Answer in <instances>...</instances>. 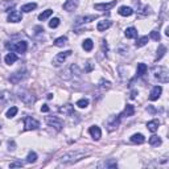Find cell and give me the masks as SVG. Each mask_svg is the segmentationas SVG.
<instances>
[{
	"label": "cell",
	"instance_id": "38",
	"mask_svg": "<svg viewBox=\"0 0 169 169\" xmlns=\"http://www.w3.org/2000/svg\"><path fill=\"white\" fill-rule=\"evenodd\" d=\"M151 38L154 40V41H159L160 40V33L157 31H152L151 32Z\"/></svg>",
	"mask_w": 169,
	"mask_h": 169
},
{
	"label": "cell",
	"instance_id": "39",
	"mask_svg": "<svg viewBox=\"0 0 169 169\" xmlns=\"http://www.w3.org/2000/svg\"><path fill=\"white\" fill-rule=\"evenodd\" d=\"M23 163H20V161H17V163H12V164H9V168H21L23 167Z\"/></svg>",
	"mask_w": 169,
	"mask_h": 169
},
{
	"label": "cell",
	"instance_id": "29",
	"mask_svg": "<svg viewBox=\"0 0 169 169\" xmlns=\"http://www.w3.org/2000/svg\"><path fill=\"white\" fill-rule=\"evenodd\" d=\"M9 98H11V93L9 91H2L0 93V103H5L7 100H9Z\"/></svg>",
	"mask_w": 169,
	"mask_h": 169
},
{
	"label": "cell",
	"instance_id": "23",
	"mask_svg": "<svg viewBox=\"0 0 169 169\" xmlns=\"http://www.w3.org/2000/svg\"><path fill=\"white\" fill-rule=\"evenodd\" d=\"M159 120H152V122H148V124H147V127H148V129L151 132H156L157 128H159Z\"/></svg>",
	"mask_w": 169,
	"mask_h": 169
},
{
	"label": "cell",
	"instance_id": "40",
	"mask_svg": "<svg viewBox=\"0 0 169 169\" xmlns=\"http://www.w3.org/2000/svg\"><path fill=\"white\" fill-rule=\"evenodd\" d=\"M41 111H42V112H48V111H49L48 105H44V106H42V107H41Z\"/></svg>",
	"mask_w": 169,
	"mask_h": 169
},
{
	"label": "cell",
	"instance_id": "24",
	"mask_svg": "<svg viewBox=\"0 0 169 169\" xmlns=\"http://www.w3.org/2000/svg\"><path fill=\"white\" fill-rule=\"evenodd\" d=\"M36 7H37L36 3H28V4H24L23 7H21V11L28 13V12H32L33 9H36Z\"/></svg>",
	"mask_w": 169,
	"mask_h": 169
},
{
	"label": "cell",
	"instance_id": "1",
	"mask_svg": "<svg viewBox=\"0 0 169 169\" xmlns=\"http://www.w3.org/2000/svg\"><path fill=\"white\" fill-rule=\"evenodd\" d=\"M86 156L85 152H81V151H75V152H69V153H65L62 157L60 159V163L62 165H70L74 164L77 161H80L81 159H83Z\"/></svg>",
	"mask_w": 169,
	"mask_h": 169
},
{
	"label": "cell",
	"instance_id": "27",
	"mask_svg": "<svg viewBox=\"0 0 169 169\" xmlns=\"http://www.w3.org/2000/svg\"><path fill=\"white\" fill-rule=\"evenodd\" d=\"M60 112H63V114H69V115H75L74 112V110H73V106L71 105H66L65 107H62V109H60Z\"/></svg>",
	"mask_w": 169,
	"mask_h": 169
},
{
	"label": "cell",
	"instance_id": "28",
	"mask_svg": "<svg viewBox=\"0 0 169 169\" xmlns=\"http://www.w3.org/2000/svg\"><path fill=\"white\" fill-rule=\"evenodd\" d=\"M102 167H105V168H116L118 167V163H116V161H114V160L105 161V163L99 164V168H102Z\"/></svg>",
	"mask_w": 169,
	"mask_h": 169
},
{
	"label": "cell",
	"instance_id": "9",
	"mask_svg": "<svg viewBox=\"0 0 169 169\" xmlns=\"http://www.w3.org/2000/svg\"><path fill=\"white\" fill-rule=\"evenodd\" d=\"M78 4H80V0H66L63 3V9L67 12H73L74 9H77Z\"/></svg>",
	"mask_w": 169,
	"mask_h": 169
},
{
	"label": "cell",
	"instance_id": "16",
	"mask_svg": "<svg viewBox=\"0 0 169 169\" xmlns=\"http://www.w3.org/2000/svg\"><path fill=\"white\" fill-rule=\"evenodd\" d=\"M96 19V16H83V17H78L77 21H75V25H82V24H85V23H90V21H93V20H95Z\"/></svg>",
	"mask_w": 169,
	"mask_h": 169
},
{
	"label": "cell",
	"instance_id": "8",
	"mask_svg": "<svg viewBox=\"0 0 169 169\" xmlns=\"http://www.w3.org/2000/svg\"><path fill=\"white\" fill-rule=\"evenodd\" d=\"M25 77H27V73H25L24 70H23V71L19 70L17 73H15V74L11 75V77H9V81L12 82V83H20V82L23 81Z\"/></svg>",
	"mask_w": 169,
	"mask_h": 169
},
{
	"label": "cell",
	"instance_id": "17",
	"mask_svg": "<svg viewBox=\"0 0 169 169\" xmlns=\"http://www.w3.org/2000/svg\"><path fill=\"white\" fill-rule=\"evenodd\" d=\"M118 12H119L120 16H131L132 13H134V9H132L131 7H125V5H123V7H120Z\"/></svg>",
	"mask_w": 169,
	"mask_h": 169
},
{
	"label": "cell",
	"instance_id": "2",
	"mask_svg": "<svg viewBox=\"0 0 169 169\" xmlns=\"http://www.w3.org/2000/svg\"><path fill=\"white\" fill-rule=\"evenodd\" d=\"M153 75L156 80H159V82H163V83H168L169 81V74L167 67L164 66H154L153 67Z\"/></svg>",
	"mask_w": 169,
	"mask_h": 169
},
{
	"label": "cell",
	"instance_id": "37",
	"mask_svg": "<svg viewBox=\"0 0 169 169\" xmlns=\"http://www.w3.org/2000/svg\"><path fill=\"white\" fill-rule=\"evenodd\" d=\"M60 25V19L58 17H54V19H52L49 21V27L50 28H57Z\"/></svg>",
	"mask_w": 169,
	"mask_h": 169
},
{
	"label": "cell",
	"instance_id": "11",
	"mask_svg": "<svg viewBox=\"0 0 169 169\" xmlns=\"http://www.w3.org/2000/svg\"><path fill=\"white\" fill-rule=\"evenodd\" d=\"M23 20V15L19 11H11V13L8 15V21L9 23H19Z\"/></svg>",
	"mask_w": 169,
	"mask_h": 169
},
{
	"label": "cell",
	"instance_id": "26",
	"mask_svg": "<svg viewBox=\"0 0 169 169\" xmlns=\"http://www.w3.org/2000/svg\"><path fill=\"white\" fill-rule=\"evenodd\" d=\"M82 48H83L86 52H90V50H93V48H94V42L90 40V38H87V40L83 41V44H82Z\"/></svg>",
	"mask_w": 169,
	"mask_h": 169
},
{
	"label": "cell",
	"instance_id": "13",
	"mask_svg": "<svg viewBox=\"0 0 169 169\" xmlns=\"http://www.w3.org/2000/svg\"><path fill=\"white\" fill-rule=\"evenodd\" d=\"M89 132H90V135L93 136V139H95V140H99L100 136H102V131H100V128L98 127V125H93V127H90Z\"/></svg>",
	"mask_w": 169,
	"mask_h": 169
},
{
	"label": "cell",
	"instance_id": "41",
	"mask_svg": "<svg viewBox=\"0 0 169 169\" xmlns=\"http://www.w3.org/2000/svg\"><path fill=\"white\" fill-rule=\"evenodd\" d=\"M93 70V65H91V62H87V67H86V71H91Z\"/></svg>",
	"mask_w": 169,
	"mask_h": 169
},
{
	"label": "cell",
	"instance_id": "43",
	"mask_svg": "<svg viewBox=\"0 0 169 169\" xmlns=\"http://www.w3.org/2000/svg\"><path fill=\"white\" fill-rule=\"evenodd\" d=\"M53 98V94H48V99H52Z\"/></svg>",
	"mask_w": 169,
	"mask_h": 169
},
{
	"label": "cell",
	"instance_id": "6",
	"mask_svg": "<svg viewBox=\"0 0 169 169\" xmlns=\"http://www.w3.org/2000/svg\"><path fill=\"white\" fill-rule=\"evenodd\" d=\"M24 127H25V131H32V129H37L40 127V123H38L36 119L31 116H25L24 119Z\"/></svg>",
	"mask_w": 169,
	"mask_h": 169
},
{
	"label": "cell",
	"instance_id": "10",
	"mask_svg": "<svg viewBox=\"0 0 169 169\" xmlns=\"http://www.w3.org/2000/svg\"><path fill=\"white\" fill-rule=\"evenodd\" d=\"M114 5H116V0H112L111 3H98V4H94V8L96 11H109Z\"/></svg>",
	"mask_w": 169,
	"mask_h": 169
},
{
	"label": "cell",
	"instance_id": "25",
	"mask_svg": "<svg viewBox=\"0 0 169 169\" xmlns=\"http://www.w3.org/2000/svg\"><path fill=\"white\" fill-rule=\"evenodd\" d=\"M52 15H53V11L52 9H46V11H44L42 13H40V15H38V20L45 21L46 19H49Z\"/></svg>",
	"mask_w": 169,
	"mask_h": 169
},
{
	"label": "cell",
	"instance_id": "3",
	"mask_svg": "<svg viewBox=\"0 0 169 169\" xmlns=\"http://www.w3.org/2000/svg\"><path fill=\"white\" fill-rule=\"evenodd\" d=\"M7 48L11 49L12 52H15V53H20V54H23V53L27 52V49H28V44L25 41H19V42H16V44H7Z\"/></svg>",
	"mask_w": 169,
	"mask_h": 169
},
{
	"label": "cell",
	"instance_id": "5",
	"mask_svg": "<svg viewBox=\"0 0 169 169\" xmlns=\"http://www.w3.org/2000/svg\"><path fill=\"white\" fill-rule=\"evenodd\" d=\"M19 98L21 99V102L25 103L27 106H32V105L34 103L33 95H32L31 93L25 91V90H21V91H19Z\"/></svg>",
	"mask_w": 169,
	"mask_h": 169
},
{
	"label": "cell",
	"instance_id": "32",
	"mask_svg": "<svg viewBox=\"0 0 169 169\" xmlns=\"http://www.w3.org/2000/svg\"><path fill=\"white\" fill-rule=\"evenodd\" d=\"M149 144H151V145H153V147L160 145V144H161V139L159 138V136H156V135L151 136V138H149Z\"/></svg>",
	"mask_w": 169,
	"mask_h": 169
},
{
	"label": "cell",
	"instance_id": "35",
	"mask_svg": "<svg viewBox=\"0 0 169 169\" xmlns=\"http://www.w3.org/2000/svg\"><path fill=\"white\" fill-rule=\"evenodd\" d=\"M17 111H19V110H17V107H15V106H13V107H11V109L8 110V111H7V118H9V119H11V118H13V116H16V114H17Z\"/></svg>",
	"mask_w": 169,
	"mask_h": 169
},
{
	"label": "cell",
	"instance_id": "20",
	"mask_svg": "<svg viewBox=\"0 0 169 169\" xmlns=\"http://www.w3.org/2000/svg\"><path fill=\"white\" fill-rule=\"evenodd\" d=\"M147 70H148V67H147V65L145 63H139L138 65V71H136V77H143L145 73H147Z\"/></svg>",
	"mask_w": 169,
	"mask_h": 169
},
{
	"label": "cell",
	"instance_id": "21",
	"mask_svg": "<svg viewBox=\"0 0 169 169\" xmlns=\"http://www.w3.org/2000/svg\"><path fill=\"white\" fill-rule=\"evenodd\" d=\"M4 61H5L7 65H12L17 61V56L15 54V53H8V54L4 57Z\"/></svg>",
	"mask_w": 169,
	"mask_h": 169
},
{
	"label": "cell",
	"instance_id": "33",
	"mask_svg": "<svg viewBox=\"0 0 169 169\" xmlns=\"http://www.w3.org/2000/svg\"><path fill=\"white\" fill-rule=\"evenodd\" d=\"M80 109H86V107L89 106V99H86V98H82V99H80L77 103H75Z\"/></svg>",
	"mask_w": 169,
	"mask_h": 169
},
{
	"label": "cell",
	"instance_id": "36",
	"mask_svg": "<svg viewBox=\"0 0 169 169\" xmlns=\"http://www.w3.org/2000/svg\"><path fill=\"white\" fill-rule=\"evenodd\" d=\"M99 87L102 89V90H109L111 87V83L109 81H105V80H102L99 82Z\"/></svg>",
	"mask_w": 169,
	"mask_h": 169
},
{
	"label": "cell",
	"instance_id": "30",
	"mask_svg": "<svg viewBox=\"0 0 169 169\" xmlns=\"http://www.w3.org/2000/svg\"><path fill=\"white\" fill-rule=\"evenodd\" d=\"M165 53H167V48H165L164 45H160V46H159V50H157V57H156V61H160V60L164 57Z\"/></svg>",
	"mask_w": 169,
	"mask_h": 169
},
{
	"label": "cell",
	"instance_id": "18",
	"mask_svg": "<svg viewBox=\"0 0 169 169\" xmlns=\"http://www.w3.org/2000/svg\"><path fill=\"white\" fill-rule=\"evenodd\" d=\"M124 34L127 38H136L138 37V31H136V28L131 27V28H127V29H125Z\"/></svg>",
	"mask_w": 169,
	"mask_h": 169
},
{
	"label": "cell",
	"instance_id": "22",
	"mask_svg": "<svg viewBox=\"0 0 169 169\" xmlns=\"http://www.w3.org/2000/svg\"><path fill=\"white\" fill-rule=\"evenodd\" d=\"M53 44H54L56 46H58V48H62L63 45H66V44H67V37H65V36H62V37L56 38Z\"/></svg>",
	"mask_w": 169,
	"mask_h": 169
},
{
	"label": "cell",
	"instance_id": "4",
	"mask_svg": "<svg viewBox=\"0 0 169 169\" xmlns=\"http://www.w3.org/2000/svg\"><path fill=\"white\" fill-rule=\"evenodd\" d=\"M71 53H73L71 50H65V52L58 53V54L53 58V65H54V66H61V65L66 61V58L71 54Z\"/></svg>",
	"mask_w": 169,
	"mask_h": 169
},
{
	"label": "cell",
	"instance_id": "42",
	"mask_svg": "<svg viewBox=\"0 0 169 169\" xmlns=\"http://www.w3.org/2000/svg\"><path fill=\"white\" fill-rule=\"evenodd\" d=\"M136 94H138V91H136V90H134V91L131 93V98L135 99V98H136Z\"/></svg>",
	"mask_w": 169,
	"mask_h": 169
},
{
	"label": "cell",
	"instance_id": "19",
	"mask_svg": "<svg viewBox=\"0 0 169 169\" xmlns=\"http://www.w3.org/2000/svg\"><path fill=\"white\" fill-rule=\"evenodd\" d=\"M131 141L135 143V144H143L145 141V138L141 134H135L131 136Z\"/></svg>",
	"mask_w": 169,
	"mask_h": 169
},
{
	"label": "cell",
	"instance_id": "12",
	"mask_svg": "<svg viewBox=\"0 0 169 169\" xmlns=\"http://www.w3.org/2000/svg\"><path fill=\"white\" fill-rule=\"evenodd\" d=\"M161 93H163V87H161V86H154L149 94V100H157L160 98Z\"/></svg>",
	"mask_w": 169,
	"mask_h": 169
},
{
	"label": "cell",
	"instance_id": "14",
	"mask_svg": "<svg viewBox=\"0 0 169 169\" xmlns=\"http://www.w3.org/2000/svg\"><path fill=\"white\" fill-rule=\"evenodd\" d=\"M111 25H112V23H111L110 20L105 19V20H102V21H99V23H98V25H96V29H98L99 32H105L106 29H109Z\"/></svg>",
	"mask_w": 169,
	"mask_h": 169
},
{
	"label": "cell",
	"instance_id": "31",
	"mask_svg": "<svg viewBox=\"0 0 169 169\" xmlns=\"http://www.w3.org/2000/svg\"><path fill=\"white\" fill-rule=\"evenodd\" d=\"M147 42H148V37L147 36H143V37H140L138 38V41H136V48H141V46H144L147 45Z\"/></svg>",
	"mask_w": 169,
	"mask_h": 169
},
{
	"label": "cell",
	"instance_id": "15",
	"mask_svg": "<svg viewBox=\"0 0 169 169\" xmlns=\"http://www.w3.org/2000/svg\"><path fill=\"white\" fill-rule=\"evenodd\" d=\"M134 114H135V107L132 106V105H127V107H125L124 111L119 115V116H120V118H124V116L128 118V116H132Z\"/></svg>",
	"mask_w": 169,
	"mask_h": 169
},
{
	"label": "cell",
	"instance_id": "7",
	"mask_svg": "<svg viewBox=\"0 0 169 169\" xmlns=\"http://www.w3.org/2000/svg\"><path fill=\"white\" fill-rule=\"evenodd\" d=\"M45 120H46V123H48L50 127H54L57 131H61V129H62V122H61L58 118H56V116H48Z\"/></svg>",
	"mask_w": 169,
	"mask_h": 169
},
{
	"label": "cell",
	"instance_id": "34",
	"mask_svg": "<svg viewBox=\"0 0 169 169\" xmlns=\"http://www.w3.org/2000/svg\"><path fill=\"white\" fill-rule=\"evenodd\" d=\"M36 160H37V153L36 152H29L27 156V163H36Z\"/></svg>",
	"mask_w": 169,
	"mask_h": 169
}]
</instances>
